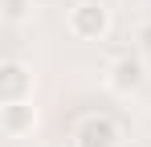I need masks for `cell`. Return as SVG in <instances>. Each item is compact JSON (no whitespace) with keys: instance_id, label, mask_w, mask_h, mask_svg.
<instances>
[{"instance_id":"cell-7","label":"cell","mask_w":151,"mask_h":147,"mask_svg":"<svg viewBox=\"0 0 151 147\" xmlns=\"http://www.w3.org/2000/svg\"><path fill=\"white\" fill-rule=\"evenodd\" d=\"M135 53L151 57V21H143L139 29H135Z\"/></svg>"},{"instance_id":"cell-5","label":"cell","mask_w":151,"mask_h":147,"mask_svg":"<svg viewBox=\"0 0 151 147\" xmlns=\"http://www.w3.org/2000/svg\"><path fill=\"white\" fill-rule=\"evenodd\" d=\"M33 127H37L33 98L29 102H0V131L8 139H25V135H33Z\"/></svg>"},{"instance_id":"cell-6","label":"cell","mask_w":151,"mask_h":147,"mask_svg":"<svg viewBox=\"0 0 151 147\" xmlns=\"http://www.w3.org/2000/svg\"><path fill=\"white\" fill-rule=\"evenodd\" d=\"M33 17V0H0V21L4 24H25Z\"/></svg>"},{"instance_id":"cell-1","label":"cell","mask_w":151,"mask_h":147,"mask_svg":"<svg viewBox=\"0 0 151 147\" xmlns=\"http://www.w3.org/2000/svg\"><path fill=\"white\" fill-rule=\"evenodd\" d=\"M65 33L74 41H102L110 33V8L102 0H78L65 12Z\"/></svg>"},{"instance_id":"cell-3","label":"cell","mask_w":151,"mask_h":147,"mask_svg":"<svg viewBox=\"0 0 151 147\" xmlns=\"http://www.w3.org/2000/svg\"><path fill=\"white\" fill-rule=\"evenodd\" d=\"M123 143V127L110 119V115H82L74 127V147H119Z\"/></svg>"},{"instance_id":"cell-4","label":"cell","mask_w":151,"mask_h":147,"mask_svg":"<svg viewBox=\"0 0 151 147\" xmlns=\"http://www.w3.org/2000/svg\"><path fill=\"white\" fill-rule=\"evenodd\" d=\"M33 90H37L33 66L17 61V57H4L0 61V102H29Z\"/></svg>"},{"instance_id":"cell-2","label":"cell","mask_w":151,"mask_h":147,"mask_svg":"<svg viewBox=\"0 0 151 147\" xmlns=\"http://www.w3.org/2000/svg\"><path fill=\"white\" fill-rule=\"evenodd\" d=\"M147 57L143 53H123V57H114L110 61V70H106V90L119 98H131L135 90H143L147 86Z\"/></svg>"}]
</instances>
